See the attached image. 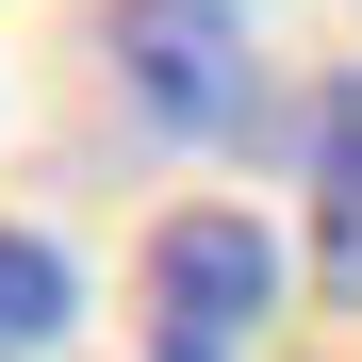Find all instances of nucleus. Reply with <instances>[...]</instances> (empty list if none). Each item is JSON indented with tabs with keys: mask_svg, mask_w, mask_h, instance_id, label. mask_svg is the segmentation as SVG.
<instances>
[{
	"mask_svg": "<svg viewBox=\"0 0 362 362\" xmlns=\"http://www.w3.org/2000/svg\"><path fill=\"white\" fill-rule=\"evenodd\" d=\"M115 83H132L148 132H247L264 115V33L247 0H115Z\"/></svg>",
	"mask_w": 362,
	"mask_h": 362,
	"instance_id": "nucleus-2",
	"label": "nucleus"
},
{
	"mask_svg": "<svg viewBox=\"0 0 362 362\" xmlns=\"http://www.w3.org/2000/svg\"><path fill=\"white\" fill-rule=\"evenodd\" d=\"M313 198H329V214H313V280L362 296V99L329 115V181H313Z\"/></svg>",
	"mask_w": 362,
	"mask_h": 362,
	"instance_id": "nucleus-3",
	"label": "nucleus"
},
{
	"mask_svg": "<svg viewBox=\"0 0 362 362\" xmlns=\"http://www.w3.org/2000/svg\"><path fill=\"white\" fill-rule=\"evenodd\" d=\"M264 313H280V230H264L247 198H181V214L148 230V264H132L148 362H247Z\"/></svg>",
	"mask_w": 362,
	"mask_h": 362,
	"instance_id": "nucleus-1",
	"label": "nucleus"
},
{
	"mask_svg": "<svg viewBox=\"0 0 362 362\" xmlns=\"http://www.w3.org/2000/svg\"><path fill=\"white\" fill-rule=\"evenodd\" d=\"M83 313V280H66V247H33V230H0V346H49Z\"/></svg>",
	"mask_w": 362,
	"mask_h": 362,
	"instance_id": "nucleus-4",
	"label": "nucleus"
},
{
	"mask_svg": "<svg viewBox=\"0 0 362 362\" xmlns=\"http://www.w3.org/2000/svg\"><path fill=\"white\" fill-rule=\"evenodd\" d=\"M0 362H17V346H0Z\"/></svg>",
	"mask_w": 362,
	"mask_h": 362,
	"instance_id": "nucleus-5",
	"label": "nucleus"
}]
</instances>
